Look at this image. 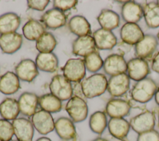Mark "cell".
Instances as JSON below:
<instances>
[{"mask_svg": "<svg viewBox=\"0 0 159 141\" xmlns=\"http://www.w3.org/2000/svg\"><path fill=\"white\" fill-rule=\"evenodd\" d=\"M107 88L106 76L101 73H95L84 79L81 83L83 95L87 98H93L102 94Z\"/></svg>", "mask_w": 159, "mask_h": 141, "instance_id": "obj_1", "label": "cell"}, {"mask_svg": "<svg viewBox=\"0 0 159 141\" xmlns=\"http://www.w3.org/2000/svg\"><path fill=\"white\" fill-rule=\"evenodd\" d=\"M157 90L155 81L150 78H145L137 81L131 91V97L137 102L145 103L152 99Z\"/></svg>", "mask_w": 159, "mask_h": 141, "instance_id": "obj_2", "label": "cell"}, {"mask_svg": "<svg viewBox=\"0 0 159 141\" xmlns=\"http://www.w3.org/2000/svg\"><path fill=\"white\" fill-rule=\"evenodd\" d=\"M49 88L51 94L60 101L69 100L72 97L73 90L71 83L62 75L54 76L51 80Z\"/></svg>", "mask_w": 159, "mask_h": 141, "instance_id": "obj_3", "label": "cell"}, {"mask_svg": "<svg viewBox=\"0 0 159 141\" xmlns=\"http://www.w3.org/2000/svg\"><path fill=\"white\" fill-rule=\"evenodd\" d=\"M65 110L71 119L75 122H80L85 120L88 114L86 102L78 96H72L65 106Z\"/></svg>", "mask_w": 159, "mask_h": 141, "instance_id": "obj_4", "label": "cell"}, {"mask_svg": "<svg viewBox=\"0 0 159 141\" xmlns=\"http://www.w3.org/2000/svg\"><path fill=\"white\" fill-rule=\"evenodd\" d=\"M61 70L63 75L70 82H79L86 75V66L81 58L69 59Z\"/></svg>", "mask_w": 159, "mask_h": 141, "instance_id": "obj_5", "label": "cell"}, {"mask_svg": "<svg viewBox=\"0 0 159 141\" xmlns=\"http://www.w3.org/2000/svg\"><path fill=\"white\" fill-rule=\"evenodd\" d=\"M129 123L130 127L139 134L153 129L155 116L152 112L147 110L133 117Z\"/></svg>", "mask_w": 159, "mask_h": 141, "instance_id": "obj_6", "label": "cell"}, {"mask_svg": "<svg viewBox=\"0 0 159 141\" xmlns=\"http://www.w3.org/2000/svg\"><path fill=\"white\" fill-rule=\"evenodd\" d=\"M34 127L40 134L46 135L55 129V122L50 113L40 110L32 116Z\"/></svg>", "mask_w": 159, "mask_h": 141, "instance_id": "obj_7", "label": "cell"}, {"mask_svg": "<svg viewBox=\"0 0 159 141\" xmlns=\"http://www.w3.org/2000/svg\"><path fill=\"white\" fill-rule=\"evenodd\" d=\"M129 88L130 78L125 73L112 76L107 81V89L109 93L114 97L124 95Z\"/></svg>", "mask_w": 159, "mask_h": 141, "instance_id": "obj_8", "label": "cell"}, {"mask_svg": "<svg viewBox=\"0 0 159 141\" xmlns=\"http://www.w3.org/2000/svg\"><path fill=\"white\" fill-rule=\"evenodd\" d=\"M127 71L130 79L139 81L146 78L150 73V69L145 60L137 57L127 63Z\"/></svg>", "mask_w": 159, "mask_h": 141, "instance_id": "obj_9", "label": "cell"}, {"mask_svg": "<svg viewBox=\"0 0 159 141\" xmlns=\"http://www.w3.org/2000/svg\"><path fill=\"white\" fill-rule=\"evenodd\" d=\"M14 135L19 141H32L34 127L32 121L24 117L17 118L12 121Z\"/></svg>", "mask_w": 159, "mask_h": 141, "instance_id": "obj_10", "label": "cell"}, {"mask_svg": "<svg viewBox=\"0 0 159 141\" xmlns=\"http://www.w3.org/2000/svg\"><path fill=\"white\" fill-rule=\"evenodd\" d=\"M103 68L105 73L111 76L124 73L127 71V62L123 56L111 54L105 59Z\"/></svg>", "mask_w": 159, "mask_h": 141, "instance_id": "obj_11", "label": "cell"}, {"mask_svg": "<svg viewBox=\"0 0 159 141\" xmlns=\"http://www.w3.org/2000/svg\"><path fill=\"white\" fill-rule=\"evenodd\" d=\"M120 35L124 43L129 45H135L143 38L145 35L136 23L126 22L120 29Z\"/></svg>", "mask_w": 159, "mask_h": 141, "instance_id": "obj_12", "label": "cell"}, {"mask_svg": "<svg viewBox=\"0 0 159 141\" xmlns=\"http://www.w3.org/2000/svg\"><path fill=\"white\" fill-rule=\"evenodd\" d=\"M15 71L19 79L27 82L32 81L39 75L37 66L30 59L21 60L15 67Z\"/></svg>", "mask_w": 159, "mask_h": 141, "instance_id": "obj_13", "label": "cell"}, {"mask_svg": "<svg viewBox=\"0 0 159 141\" xmlns=\"http://www.w3.org/2000/svg\"><path fill=\"white\" fill-rule=\"evenodd\" d=\"M158 45L157 39L153 35H145L143 38L135 44V52L138 58L142 59L150 57Z\"/></svg>", "mask_w": 159, "mask_h": 141, "instance_id": "obj_14", "label": "cell"}, {"mask_svg": "<svg viewBox=\"0 0 159 141\" xmlns=\"http://www.w3.org/2000/svg\"><path fill=\"white\" fill-rule=\"evenodd\" d=\"M22 35L17 32L0 35V48L7 54H12L22 46Z\"/></svg>", "mask_w": 159, "mask_h": 141, "instance_id": "obj_15", "label": "cell"}, {"mask_svg": "<svg viewBox=\"0 0 159 141\" xmlns=\"http://www.w3.org/2000/svg\"><path fill=\"white\" fill-rule=\"evenodd\" d=\"M43 25L51 29H56L65 25L66 17L65 13L57 9L52 8L47 11L40 19Z\"/></svg>", "mask_w": 159, "mask_h": 141, "instance_id": "obj_16", "label": "cell"}, {"mask_svg": "<svg viewBox=\"0 0 159 141\" xmlns=\"http://www.w3.org/2000/svg\"><path fill=\"white\" fill-rule=\"evenodd\" d=\"M96 47L100 50H111L117 44V38L111 30L99 29L93 34Z\"/></svg>", "mask_w": 159, "mask_h": 141, "instance_id": "obj_17", "label": "cell"}, {"mask_svg": "<svg viewBox=\"0 0 159 141\" xmlns=\"http://www.w3.org/2000/svg\"><path fill=\"white\" fill-rule=\"evenodd\" d=\"M55 130L60 139L63 140H75L76 137V129L71 119L61 117L55 122Z\"/></svg>", "mask_w": 159, "mask_h": 141, "instance_id": "obj_18", "label": "cell"}, {"mask_svg": "<svg viewBox=\"0 0 159 141\" xmlns=\"http://www.w3.org/2000/svg\"><path fill=\"white\" fill-rule=\"evenodd\" d=\"M96 48L94 39L91 35L79 37L73 41L72 44L73 54L84 57L95 52Z\"/></svg>", "mask_w": 159, "mask_h": 141, "instance_id": "obj_19", "label": "cell"}, {"mask_svg": "<svg viewBox=\"0 0 159 141\" xmlns=\"http://www.w3.org/2000/svg\"><path fill=\"white\" fill-rule=\"evenodd\" d=\"M130 103L122 99H112L106 106V112L111 118L124 117L126 116L130 109Z\"/></svg>", "mask_w": 159, "mask_h": 141, "instance_id": "obj_20", "label": "cell"}, {"mask_svg": "<svg viewBox=\"0 0 159 141\" xmlns=\"http://www.w3.org/2000/svg\"><path fill=\"white\" fill-rule=\"evenodd\" d=\"M18 104L20 112L25 116H32L36 112L39 98L33 93L24 92L20 96Z\"/></svg>", "mask_w": 159, "mask_h": 141, "instance_id": "obj_21", "label": "cell"}, {"mask_svg": "<svg viewBox=\"0 0 159 141\" xmlns=\"http://www.w3.org/2000/svg\"><path fill=\"white\" fill-rule=\"evenodd\" d=\"M121 13L124 20L127 22L136 23L143 15V7L134 1H127L122 5Z\"/></svg>", "mask_w": 159, "mask_h": 141, "instance_id": "obj_22", "label": "cell"}, {"mask_svg": "<svg viewBox=\"0 0 159 141\" xmlns=\"http://www.w3.org/2000/svg\"><path fill=\"white\" fill-rule=\"evenodd\" d=\"M107 127L111 135L118 139H124L130 128V123L123 117L111 118L107 122Z\"/></svg>", "mask_w": 159, "mask_h": 141, "instance_id": "obj_23", "label": "cell"}, {"mask_svg": "<svg viewBox=\"0 0 159 141\" xmlns=\"http://www.w3.org/2000/svg\"><path fill=\"white\" fill-rule=\"evenodd\" d=\"M35 64L37 68L41 71L53 73L58 66V60L53 53H39L35 58Z\"/></svg>", "mask_w": 159, "mask_h": 141, "instance_id": "obj_24", "label": "cell"}, {"mask_svg": "<svg viewBox=\"0 0 159 141\" xmlns=\"http://www.w3.org/2000/svg\"><path fill=\"white\" fill-rule=\"evenodd\" d=\"M20 88L18 76L13 72L7 71L0 77V92L4 94H12Z\"/></svg>", "mask_w": 159, "mask_h": 141, "instance_id": "obj_25", "label": "cell"}, {"mask_svg": "<svg viewBox=\"0 0 159 141\" xmlns=\"http://www.w3.org/2000/svg\"><path fill=\"white\" fill-rule=\"evenodd\" d=\"M68 27L73 34L78 37L90 35L91 33L89 22L82 16L72 17L68 22Z\"/></svg>", "mask_w": 159, "mask_h": 141, "instance_id": "obj_26", "label": "cell"}, {"mask_svg": "<svg viewBox=\"0 0 159 141\" xmlns=\"http://www.w3.org/2000/svg\"><path fill=\"white\" fill-rule=\"evenodd\" d=\"M97 19L102 29L111 31L116 29L120 23L119 15L116 12L108 9H102Z\"/></svg>", "mask_w": 159, "mask_h": 141, "instance_id": "obj_27", "label": "cell"}, {"mask_svg": "<svg viewBox=\"0 0 159 141\" xmlns=\"http://www.w3.org/2000/svg\"><path fill=\"white\" fill-rule=\"evenodd\" d=\"M20 24L19 16L14 12H7L0 16V34L16 32Z\"/></svg>", "mask_w": 159, "mask_h": 141, "instance_id": "obj_28", "label": "cell"}, {"mask_svg": "<svg viewBox=\"0 0 159 141\" xmlns=\"http://www.w3.org/2000/svg\"><path fill=\"white\" fill-rule=\"evenodd\" d=\"M20 112L18 101L13 98H7L0 104V114L6 120L17 119Z\"/></svg>", "mask_w": 159, "mask_h": 141, "instance_id": "obj_29", "label": "cell"}, {"mask_svg": "<svg viewBox=\"0 0 159 141\" xmlns=\"http://www.w3.org/2000/svg\"><path fill=\"white\" fill-rule=\"evenodd\" d=\"M23 35L27 40H37L45 32L43 25L39 21L30 19L22 27Z\"/></svg>", "mask_w": 159, "mask_h": 141, "instance_id": "obj_30", "label": "cell"}, {"mask_svg": "<svg viewBox=\"0 0 159 141\" xmlns=\"http://www.w3.org/2000/svg\"><path fill=\"white\" fill-rule=\"evenodd\" d=\"M142 7L147 26L152 29L159 27V6L157 3L153 2L147 3Z\"/></svg>", "mask_w": 159, "mask_h": 141, "instance_id": "obj_31", "label": "cell"}, {"mask_svg": "<svg viewBox=\"0 0 159 141\" xmlns=\"http://www.w3.org/2000/svg\"><path fill=\"white\" fill-rule=\"evenodd\" d=\"M39 104L42 110L49 113L60 112L62 107L61 101L52 94H45L39 98Z\"/></svg>", "mask_w": 159, "mask_h": 141, "instance_id": "obj_32", "label": "cell"}, {"mask_svg": "<svg viewBox=\"0 0 159 141\" xmlns=\"http://www.w3.org/2000/svg\"><path fill=\"white\" fill-rule=\"evenodd\" d=\"M57 44L54 35L50 32H45L36 41L35 47L40 53H51Z\"/></svg>", "mask_w": 159, "mask_h": 141, "instance_id": "obj_33", "label": "cell"}, {"mask_svg": "<svg viewBox=\"0 0 159 141\" xmlns=\"http://www.w3.org/2000/svg\"><path fill=\"white\" fill-rule=\"evenodd\" d=\"M89 125L91 130L98 134H101L107 125L106 115L104 112L96 111L91 115Z\"/></svg>", "mask_w": 159, "mask_h": 141, "instance_id": "obj_34", "label": "cell"}, {"mask_svg": "<svg viewBox=\"0 0 159 141\" xmlns=\"http://www.w3.org/2000/svg\"><path fill=\"white\" fill-rule=\"evenodd\" d=\"M86 68L90 72L95 73L99 71L102 66L104 61L99 53L93 52L84 57V59Z\"/></svg>", "mask_w": 159, "mask_h": 141, "instance_id": "obj_35", "label": "cell"}, {"mask_svg": "<svg viewBox=\"0 0 159 141\" xmlns=\"http://www.w3.org/2000/svg\"><path fill=\"white\" fill-rule=\"evenodd\" d=\"M14 134L12 124L7 120L0 119V141H10Z\"/></svg>", "mask_w": 159, "mask_h": 141, "instance_id": "obj_36", "label": "cell"}, {"mask_svg": "<svg viewBox=\"0 0 159 141\" xmlns=\"http://www.w3.org/2000/svg\"><path fill=\"white\" fill-rule=\"evenodd\" d=\"M78 3V1H63V0H55L53 1V8L57 9L62 12L68 11L73 8Z\"/></svg>", "mask_w": 159, "mask_h": 141, "instance_id": "obj_37", "label": "cell"}, {"mask_svg": "<svg viewBox=\"0 0 159 141\" xmlns=\"http://www.w3.org/2000/svg\"><path fill=\"white\" fill-rule=\"evenodd\" d=\"M137 141H159V132L152 129L139 134Z\"/></svg>", "mask_w": 159, "mask_h": 141, "instance_id": "obj_38", "label": "cell"}, {"mask_svg": "<svg viewBox=\"0 0 159 141\" xmlns=\"http://www.w3.org/2000/svg\"><path fill=\"white\" fill-rule=\"evenodd\" d=\"M49 2L48 0H29L27 1V5L30 9L42 11L45 9Z\"/></svg>", "mask_w": 159, "mask_h": 141, "instance_id": "obj_39", "label": "cell"}, {"mask_svg": "<svg viewBox=\"0 0 159 141\" xmlns=\"http://www.w3.org/2000/svg\"><path fill=\"white\" fill-rule=\"evenodd\" d=\"M152 68L154 71L159 73V52L154 56L152 60Z\"/></svg>", "mask_w": 159, "mask_h": 141, "instance_id": "obj_40", "label": "cell"}, {"mask_svg": "<svg viewBox=\"0 0 159 141\" xmlns=\"http://www.w3.org/2000/svg\"><path fill=\"white\" fill-rule=\"evenodd\" d=\"M155 102L158 105H159V88L157 90L155 94Z\"/></svg>", "mask_w": 159, "mask_h": 141, "instance_id": "obj_41", "label": "cell"}, {"mask_svg": "<svg viewBox=\"0 0 159 141\" xmlns=\"http://www.w3.org/2000/svg\"><path fill=\"white\" fill-rule=\"evenodd\" d=\"M36 141H52L49 138L46 137H42L39 139H38Z\"/></svg>", "mask_w": 159, "mask_h": 141, "instance_id": "obj_42", "label": "cell"}, {"mask_svg": "<svg viewBox=\"0 0 159 141\" xmlns=\"http://www.w3.org/2000/svg\"><path fill=\"white\" fill-rule=\"evenodd\" d=\"M92 141H108L107 139H104V138H101V137H98V138H96L95 139H94Z\"/></svg>", "mask_w": 159, "mask_h": 141, "instance_id": "obj_43", "label": "cell"}, {"mask_svg": "<svg viewBox=\"0 0 159 141\" xmlns=\"http://www.w3.org/2000/svg\"><path fill=\"white\" fill-rule=\"evenodd\" d=\"M157 39H158V42H159V32H158V34H157Z\"/></svg>", "mask_w": 159, "mask_h": 141, "instance_id": "obj_44", "label": "cell"}, {"mask_svg": "<svg viewBox=\"0 0 159 141\" xmlns=\"http://www.w3.org/2000/svg\"><path fill=\"white\" fill-rule=\"evenodd\" d=\"M157 4L159 6V1H157Z\"/></svg>", "mask_w": 159, "mask_h": 141, "instance_id": "obj_45", "label": "cell"}, {"mask_svg": "<svg viewBox=\"0 0 159 141\" xmlns=\"http://www.w3.org/2000/svg\"><path fill=\"white\" fill-rule=\"evenodd\" d=\"M10 141H19V140H10Z\"/></svg>", "mask_w": 159, "mask_h": 141, "instance_id": "obj_46", "label": "cell"}, {"mask_svg": "<svg viewBox=\"0 0 159 141\" xmlns=\"http://www.w3.org/2000/svg\"><path fill=\"white\" fill-rule=\"evenodd\" d=\"M158 124H159V116H158Z\"/></svg>", "mask_w": 159, "mask_h": 141, "instance_id": "obj_47", "label": "cell"}]
</instances>
